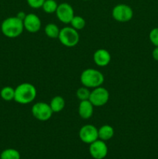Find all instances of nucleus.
<instances>
[{"label": "nucleus", "instance_id": "20e7f679", "mask_svg": "<svg viewBox=\"0 0 158 159\" xmlns=\"http://www.w3.org/2000/svg\"><path fill=\"white\" fill-rule=\"evenodd\" d=\"M58 39L64 46L73 48L78 43L80 36L77 30L71 26H65L60 29Z\"/></svg>", "mask_w": 158, "mask_h": 159}, {"label": "nucleus", "instance_id": "f8f14e48", "mask_svg": "<svg viewBox=\"0 0 158 159\" xmlns=\"http://www.w3.org/2000/svg\"><path fill=\"white\" fill-rule=\"evenodd\" d=\"M111 54L104 48L98 49L93 54V60L96 65L99 67H105L111 61Z\"/></svg>", "mask_w": 158, "mask_h": 159}, {"label": "nucleus", "instance_id": "393cba45", "mask_svg": "<svg viewBox=\"0 0 158 159\" xmlns=\"http://www.w3.org/2000/svg\"><path fill=\"white\" fill-rule=\"evenodd\" d=\"M26 16V14L24 12H22V11H21V12H19L18 13H17L16 16L18 17V18L20 19V20H23H23H24V19H25Z\"/></svg>", "mask_w": 158, "mask_h": 159}, {"label": "nucleus", "instance_id": "aec40b11", "mask_svg": "<svg viewBox=\"0 0 158 159\" xmlns=\"http://www.w3.org/2000/svg\"><path fill=\"white\" fill-rule=\"evenodd\" d=\"M70 24H71V27H73L74 29L77 30L78 31L85 27L86 22H85V20L82 16L74 15V16L71 20Z\"/></svg>", "mask_w": 158, "mask_h": 159}, {"label": "nucleus", "instance_id": "f257e3e1", "mask_svg": "<svg viewBox=\"0 0 158 159\" xmlns=\"http://www.w3.org/2000/svg\"><path fill=\"white\" fill-rule=\"evenodd\" d=\"M23 20L18 17L10 16L5 19L1 24V31L5 37L8 38H16L20 37L23 32Z\"/></svg>", "mask_w": 158, "mask_h": 159}, {"label": "nucleus", "instance_id": "0eeeda50", "mask_svg": "<svg viewBox=\"0 0 158 159\" xmlns=\"http://www.w3.org/2000/svg\"><path fill=\"white\" fill-rule=\"evenodd\" d=\"M109 92L102 86L93 89L91 91L90 97L88 100L92 103L94 107H103L108 102L109 99Z\"/></svg>", "mask_w": 158, "mask_h": 159}, {"label": "nucleus", "instance_id": "39448f33", "mask_svg": "<svg viewBox=\"0 0 158 159\" xmlns=\"http://www.w3.org/2000/svg\"><path fill=\"white\" fill-rule=\"evenodd\" d=\"M112 16L115 20L120 23H125L133 17V10L126 4H118L112 9Z\"/></svg>", "mask_w": 158, "mask_h": 159}, {"label": "nucleus", "instance_id": "2eb2a0df", "mask_svg": "<svg viewBox=\"0 0 158 159\" xmlns=\"http://www.w3.org/2000/svg\"><path fill=\"white\" fill-rule=\"evenodd\" d=\"M49 105L53 113H60L65 107V100L62 96H56L51 99Z\"/></svg>", "mask_w": 158, "mask_h": 159}, {"label": "nucleus", "instance_id": "6e6552de", "mask_svg": "<svg viewBox=\"0 0 158 159\" xmlns=\"http://www.w3.org/2000/svg\"><path fill=\"white\" fill-rule=\"evenodd\" d=\"M79 138L85 144H90L99 139L98 128L91 124H86L81 127L79 130Z\"/></svg>", "mask_w": 158, "mask_h": 159}, {"label": "nucleus", "instance_id": "f03ea898", "mask_svg": "<svg viewBox=\"0 0 158 159\" xmlns=\"http://www.w3.org/2000/svg\"><path fill=\"white\" fill-rule=\"evenodd\" d=\"M37 89L33 84L24 82L17 85L15 89L14 100L20 104L26 105L32 102L37 97Z\"/></svg>", "mask_w": 158, "mask_h": 159}, {"label": "nucleus", "instance_id": "9d476101", "mask_svg": "<svg viewBox=\"0 0 158 159\" xmlns=\"http://www.w3.org/2000/svg\"><path fill=\"white\" fill-rule=\"evenodd\" d=\"M55 13L59 21L65 24L71 23V20L74 16V9L71 5L67 2L58 4V7Z\"/></svg>", "mask_w": 158, "mask_h": 159}, {"label": "nucleus", "instance_id": "6ab92c4d", "mask_svg": "<svg viewBox=\"0 0 158 159\" xmlns=\"http://www.w3.org/2000/svg\"><path fill=\"white\" fill-rule=\"evenodd\" d=\"M57 7H58V4L55 0H45L42 9L46 13L52 14L56 12Z\"/></svg>", "mask_w": 158, "mask_h": 159}, {"label": "nucleus", "instance_id": "4be33fe9", "mask_svg": "<svg viewBox=\"0 0 158 159\" xmlns=\"http://www.w3.org/2000/svg\"><path fill=\"white\" fill-rule=\"evenodd\" d=\"M149 38L152 44L155 47H158V27H155L150 30Z\"/></svg>", "mask_w": 158, "mask_h": 159}, {"label": "nucleus", "instance_id": "a878e982", "mask_svg": "<svg viewBox=\"0 0 158 159\" xmlns=\"http://www.w3.org/2000/svg\"><path fill=\"white\" fill-rule=\"evenodd\" d=\"M83 1H89V0H83Z\"/></svg>", "mask_w": 158, "mask_h": 159}, {"label": "nucleus", "instance_id": "423d86ee", "mask_svg": "<svg viewBox=\"0 0 158 159\" xmlns=\"http://www.w3.org/2000/svg\"><path fill=\"white\" fill-rule=\"evenodd\" d=\"M31 112L33 117L40 121L48 120L54 113L49 104L44 102H38L33 104L31 108Z\"/></svg>", "mask_w": 158, "mask_h": 159}, {"label": "nucleus", "instance_id": "dca6fc26", "mask_svg": "<svg viewBox=\"0 0 158 159\" xmlns=\"http://www.w3.org/2000/svg\"><path fill=\"white\" fill-rule=\"evenodd\" d=\"M60 29L54 23H48L46 25L44 28L45 34L48 37L52 39L58 38L59 34H60Z\"/></svg>", "mask_w": 158, "mask_h": 159}, {"label": "nucleus", "instance_id": "f3484780", "mask_svg": "<svg viewBox=\"0 0 158 159\" xmlns=\"http://www.w3.org/2000/svg\"><path fill=\"white\" fill-rule=\"evenodd\" d=\"M0 96L5 101L14 100L15 98V89L11 86H5L0 91Z\"/></svg>", "mask_w": 158, "mask_h": 159}, {"label": "nucleus", "instance_id": "1a4fd4ad", "mask_svg": "<svg viewBox=\"0 0 158 159\" xmlns=\"http://www.w3.org/2000/svg\"><path fill=\"white\" fill-rule=\"evenodd\" d=\"M89 154L94 159H104L108 155V146L104 141L100 139L89 144Z\"/></svg>", "mask_w": 158, "mask_h": 159}, {"label": "nucleus", "instance_id": "4468645a", "mask_svg": "<svg viewBox=\"0 0 158 159\" xmlns=\"http://www.w3.org/2000/svg\"><path fill=\"white\" fill-rule=\"evenodd\" d=\"M98 132H99V139L104 141L112 139L115 134L114 128L112 126L108 125V124H105V125L99 127L98 129Z\"/></svg>", "mask_w": 158, "mask_h": 159}, {"label": "nucleus", "instance_id": "a211bd4d", "mask_svg": "<svg viewBox=\"0 0 158 159\" xmlns=\"http://www.w3.org/2000/svg\"><path fill=\"white\" fill-rule=\"evenodd\" d=\"M0 159H20V154L16 149H5L0 155Z\"/></svg>", "mask_w": 158, "mask_h": 159}, {"label": "nucleus", "instance_id": "5701e85b", "mask_svg": "<svg viewBox=\"0 0 158 159\" xmlns=\"http://www.w3.org/2000/svg\"><path fill=\"white\" fill-rule=\"evenodd\" d=\"M26 2L29 7L33 9H40L42 8L45 0H26Z\"/></svg>", "mask_w": 158, "mask_h": 159}, {"label": "nucleus", "instance_id": "9b49d317", "mask_svg": "<svg viewBox=\"0 0 158 159\" xmlns=\"http://www.w3.org/2000/svg\"><path fill=\"white\" fill-rule=\"evenodd\" d=\"M23 22L24 30L29 33H37L41 29V20L38 16L34 13L26 14Z\"/></svg>", "mask_w": 158, "mask_h": 159}, {"label": "nucleus", "instance_id": "b1692460", "mask_svg": "<svg viewBox=\"0 0 158 159\" xmlns=\"http://www.w3.org/2000/svg\"><path fill=\"white\" fill-rule=\"evenodd\" d=\"M152 56L155 61H158V47H155L154 49L152 51Z\"/></svg>", "mask_w": 158, "mask_h": 159}, {"label": "nucleus", "instance_id": "412c9836", "mask_svg": "<svg viewBox=\"0 0 158 159\" xmlns=\"http://www.w3.org/2000/svg\"><path fill=\"white\" fill-rule=\"evenodd\" d=\"M91 94V91L89 89L85 86H82L79 88L76 92V96L80 101L88 100Z\"/></svg>", "mask_w": 158, "mask_h": 159}, {"label": "nucleus", "instance_id": "7ed1b4c3", "mask_svg": "<svg viewBox=\"0 0 158 159\" xmlns=\"http://www.w3.org/2000/svg\"><path fill=\"white\" fill-rule=\"evenodd\" d=\"M80 81L83 86L93 89L102 86L105 81V77L99 70L94 68H87L81 74Z\"/></svg>", "mask_w": 158, "mask_h": 159}, {"label": "nucleus", "instance_id": "ddd939ff", "mask_svg": "<svg viewBox=\"0 0 158 159\" xmlns=\"http://www.w3.org/2000/svg\"><path fill=\"white\" fill-rule=\"evenodd\" d=\"M94 113V106L89 100L81 101L78 106V114L82 119L88 120Z\"/></svg>", "mask_w": 158, "mask_h": 159}]
</instances>
